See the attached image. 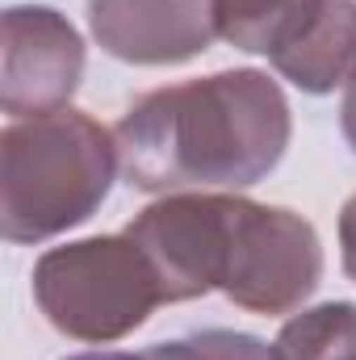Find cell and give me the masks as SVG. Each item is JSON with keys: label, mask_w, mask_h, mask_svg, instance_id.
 Here are the masks:
<instances>
[{"label": "cell", "mask_w": 356, "mask_h": 360, "mask_svg": "<svg viewBox=\"0 0 356 360\" xmlns=\"http://www.w3.org/2000/svg\"><path fill=\"white\" fill-rule=\"evenodd\" d=\"M143 360H276V352L243 331H197L189 340L147 348Z\"/></svg>", "instance_id": "30bf717a"}, {"label": "cell", "mask_w": 356, "mask_h": 360, "mask_svg": "<svg viewBox=\"0 0 356 360\" xmlns=\"http://www.w3.org/2000/svg\"><path fill=\"white\" fill-rule=\"evenodd\" d=\"M272 352L276 360H356V302H323L293 314Z\"/></svg>", "instance_id": "9c48e42d"}, {"label": "cell", "mask_w": 356, "mask_h": 360, "mask_svg": "<svg viewBox=\"0 0 356 360\" xmlns=\"http://www.w3.org/2000/svg\"><path fill=\"white\" fill-rule=\"evenodd\" d=\"M289 134V101L256 68L147 92L113 130L126 184L164 197L260 184L285 160Z\"/></svg>", "instance_id": "6da1fadb"}, {"label": "cell", "mask_w": 356, "mask_h": 360, "mask_svg": "<svg viewBox=\"0 0 356 360\" xmlns=\"http://www.w3.org/2000/svg\"><path fill=\"white\" fill-rule=\"evenodd\" d=\"M323 281L319 231L281 205L239 197L222 293L252 314H293Z\"/></svg>", "instance_id": "5b68a950"}, {"label": "cell", "mask_w": 356, "mask_h": 360, "mask_svg": "<svg viewBox=\"0 0 356 360\" xmlns=\"http://www.w3.org/2000/svg\"><path fill=\"white\" fill-rule=\"evenodd\" d=\"M96 46L122 63H189L218 38L214 0H89Z\"/></svg>", "instance_id": "ba28073f"}, {"label": "cell", "mask_w": 356, "mask_h": 360, "mask_svg": "<svg viewBox=\"0 0 356 360\" xmlns=\"http://www.w3.org/2000/svg\"><path fill=\"white\" fill-rule=\"evenodd\" d=\"M68 360H143V352H80V356H68Z\"/></svg>", "instance_id": "4fadbf2b"}, {"label": "cell", "mask_w": 356, "mask_h": 360, "mask_svg": "<svg viewBox=\"0 0 356 360\" xmlns=\"http://www.w3.org/2000/svg\"><path fill=\"white\" fill-rule=\"evenodd\" d=\"M340 260H344V272L356 281V193L340 210Z\"/></svg>", "instance_id": "8fae6325"}, {"label": "cell", "mask_w": 356, "mask_h": 360, "mask_svg": "<svg viewBox=\"0 0 356 360\" xmlns=\"http://www.w3.org/2000/svg\"><path fill=\"white\" fill-rule=\"evenodd\" d=\"M218 38L268 63L302 92L348 89L356 76L352 0H214Z\"/></svg>", "instance_id": "277c9868"}, {"label": "cell", "mask_w": 356, "mask_h": 360, "mask_svg": "<svg viewBox=\"0 0 356 360\" xmlns=\"http://www.w3.org/2000/svg\"><path fill=\"white\" fill-rule=\"evenodd\" d=\"M84 76V38L46 4H13L4 13L0 46V109L8 117H38L68 109Z\"/></svg>", "instance_id": "52a82bcc"}, {"label": "cell", "mask_w": 356, "mask_h": 360, "mask_svg": "<svg viewBox=\"0 0 356 360\" xmlns=\"http://www.w3.org/2000/svg\"><path fill=\"white\" fill-rule=\"evenodd\" d=\"M117 168L113 130L72 105L8 122L0 134V235L42 243L89 222Z\"/></svg>", "instance_id": "7a4b0ae2"}, {"label": "cell", "mask_w": 356, "mask_h": 360, "mask_svg": "<svg viewBox=\"0 0 356 360\" xmlns=\"http://www.w3.org/2000/svg\"><path fill=\"white\" fill-rule=\"evenodd\" d=\"M34 302L59 335L113 344L139 331L164 293L143 248L122 231L42 252L34 264Z\"/></svg>", "instance_id": "3957f363"}, {"label": "cell", "mask_w": 356, "mask_h": 360, "mask_svg": "<svg viewBox=\"0 0 356 360\" xmlns=\"http://www.w3.org/2000/svg\"><path fill=\"white\" fill-rule=\"evenodd\" d=\"M340 126H344V139H348V147L356 151V76L348 80V89H344V105H340Z\"/></svg>", "instance_id": "7c38bea8"}, {"label": "cell", "mask_w": 356, "mask_h": 360, "mask_svg": "<svg viewBox=\"0 0 356 360\" xmlns=\"http://www.w3.org/2000/svg\"><path fill=\"white\" fill-rule=\"evenodd\" d=\"M235 201L231 193H168L134 214L126 235L151 260L164 302H193L222 285Z\"/></svg>", "instance_id": "8992f818"}]
</instances>
